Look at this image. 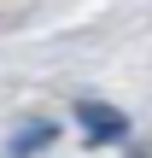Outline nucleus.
Wrapping results in <instances>:
<instances>
[{"instance_id":"nucleus-1","label":"nucleus","mask_w":152,"mask_h":158,"mask_svg":"<svg viewBox=\"0 0 152 158\" xmlns=\"http://www.w3.org/2000/svg\"><path fill=\"white\" fill-rule=\"evenodd\" d=\"M76 123H82V135L100 141V147L129 141V111H117V106H105V100H76Z\"/></svg>"},{"instance_id":"nucleus-2","label":"nucleus","mask_w":152,"mask_h":158,"mask_svg":"<svg viewBox=\"0 0 152 158\" xmlns=\"http://www.w3.org/2000/svg\"><path fill=\"white\" fill-rule=\"evenodd\" d=\"M59 141V123H47V117H29V123H18V135L0 147V158H35V152H47Z\"/></svg>"}]
</instances>
